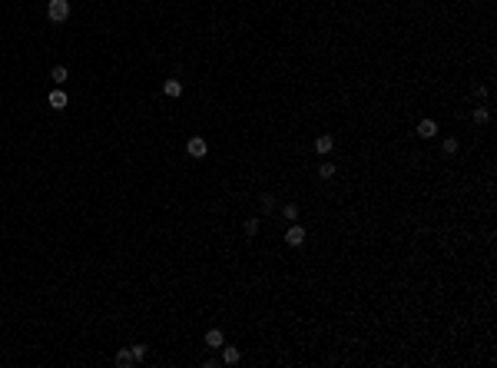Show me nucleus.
Here are the masks:
<instances>
[{
  "label": "nucleus",
  "instance_id": "obj_1",
  "mask_svg": "<svg viewBox=\"0 0 497 368\" xmlns=\"http://www.w3.org/2000/svg\"><path fill=\"white\" fill-rule=\"evenodd\" d=\"M46 17L53 23H63L66 17H70V0H50V3H46Z\"/></svg>",
  "mask_w": 497,
  "mask_h": 368
},
{
  "label": "nucleus",
  "instance_id": "obj_19",
  "mask_svg": "<svg viewBox=\"0 0 497 368\" xmlns=\"http://www.w3.org/2000/svg\"><path fill=\"white\" fill-rule=\"evenodd\" d=\"M487 96V87H474V100H484Z\"/></svg>",
  "mask_w": 497,
  "mask_h": 368
},
{
  "label": "nucleus",
  "instance_id": "obj_4",
  "mask_svg": "<svg viewBox=\"0 0 497 368\" xmlns=\"http://www.w3.org/2000/svg\"><path fill=\"white\" fill-rule=\"evenodd\" d=\"M331 149H335V136H328V133L315 136V153H318V156H328Z\"/></svg>",
  "mask_w": 497,
  "mask_h": 368
},
{
  "label": "nucleus",
  "instance_id": "obj_8",
  "mask_svg": "<svg viewBox=\"0 0 497 368\" xmlns=\"http://www.w3.org/2000/svg\"><path fill=\"white\" fill-rule=\"evenodd\" d=\"M418 136H424V139L438 136V123H434V120H421L418 123Z\"/></svg>",
  "mask_w": 497,
  "mask_h": 368
},
{
  "label": "nucleus",
  "instance_id": "obj_3",
  "mask_svg": "<svg viewBox=\"0 0 497 368\" xmlns=\"http://www.w3.org/2000/svg\"><path fill=\"white\" fill-rule=\"evenodd\" d=\"M186 153L192 159H202L206 153H209V143H206L202 136H189V139H186Z\"/></svg>",
  "mask_w": 497,
  "mask_h": 368
},
{
  "label": "nucleus",
  "instance_id": "obj_16",
  "mask_svg": "<svg viewBox=\"0 0 497 368\" xmlns=\"http://www.w3.org/2000/svg\"><path fill=\"white\" fill-rule=\"evenodd\" d=\"M245 235H249V239L259 235V219H245Z\"/></svg>",
  "mask_w": 497,
  "mask_h": 368
},
{
  "label": "nucleus",
  "instance_id": "obj_10",
  "mask_svg": "<svg viewBox=\"0 0 497 368\" xmlns=\"http://www.w3.org/2000/svg\"><path fill=\"white\" fill-rule=\"evenodd\" d=\"M259 209H262L265 216H272V212H275V196H272V192H262V196H259Z\"/></svg>",
  "mask_w": 497,
  "mask_h": 368
},
{
  "label": "nucleus",
  "instance_id": "obj_12",
  "mask_svg": "<svg viewBox=\"0 0 497 368\" xmlns=\"http://www.w3.org/2000/svg\"><path fill=\"white\" fill-rule=\"evenodd\" d=\"M278 216H282L285 223H298V216H302V212H298L295 202H288V206H282V212H278Z\"/></svg>",
  "mask_w": 497,
  "mask_h": 368
},
{
  "label": "nucleus",
  "instance_id": "obj_2",
  "mask_svg": "<svg viewBox=\"0 0 497 368\" xmlns=\"http://www.w3.org/2000/svg\"><path fill=\"white\" fill-rule=\"evenodd\" d=\"M305 239H309V232H305L302 226H298V223H288V229H285V245L298 249V245H305Z\"/></svg>",
  "mask_w": 497,
  "mask_h": 368
},
{
  "label": "nucleus",
  "instance_id": "obj_13",
  "mask_svg": "<svg viewBox=\"0 0 497 368\" xmlns=\"http://www.w3.org/2000/svg\"><path fill=\"white\" fill-rule=\"evenodd\" d=\"M50 80H53V87H60V83L70 80V70H66V67H53V70H50Z\"/></svg>",
  "mask_w": 497,
  "mask_h": 368
},
{
  "label": "nucleus",
  "instance_id": "obj_5",
  "mask_svg": "<svg viewBox=\"0 0 497 368\" xmlns=\"http://www.w3.org/2000/svg\"><path fill=\"white\" fill-rule=\"evenodd\" d=\"M46 103H50L53 110H66V103H70V96H66V93H63L60 87H53V90H50V96H46Z\"/></svg>",
  "mask_w": 497,
  "mask_h": 368
},
{
  "label": "nucleus",
  "instance_id": "obj_15",
  "mask_svg": "<svg viewBox=\"0 0 497 368\" xmlns=\"http://www.w3.org/2000/svg\"><path fill=\"white\" fill-rule=\"evenodd\" d=\"M318 176L321 179H331V176H335V163H318Z\"/></svg>",
  "mask_w": 497,
  "mask_h": 368
},
{
  "label": "nucleus",
  "instance_id": "obj_18",
  "mask_svg": "<svg viewBox=\"0 0 497 368\" xmlns=\"http://www.w3.org/2000/svg\"><path fill=\"white\" fill-rule=\"evenodd\" d=\"M130 352H133L136 362H143V358H146V345H130Z\"/></svg>",
  "mask_w": 497,
  "mask_h": 368
},
{
  "label": "nucleus",
  "instance_id": "obj_14",
  "mask_svg": "<svg viewBox=\"0 0 497 368\" xmlns=\"http://www.w3.org/2000/svg\"><path fill=\"white\" fill-rule=\"evenodd\" d=\"M471 120H474L477 126H481V123H487V120H491V110H487V106H474V113H471Z\"/></svg>",
  "mask_w": 497,
  "mask_h": 368
},
{
  "label": "nucleus",
  "instance_id": "obj_17",
  "mask_svg": "<svg viewBox=\"0 0 497 368\" xmlns=\"http://www.w3.org/2000/svg\"><path fill=\"white\" fill-rule=\"evenodd\" d=\"M441 146H444V153H448V156H454V153H457V139H454V136H448Z\"/></svg>",
  "mask_w": 497,
  "mask_h": 368
},
{
  "label": "nucleus",
  "instance_id": "obj_9",
  "mask_svg": "<svg viewBox=\"0 0 497 368\" xmlns=\"http://www.w3.org/2000/svg\"><path fill=\"white\" fill-rule=\"evenodd\" d=\"M163 93L169 96V100H176V96H182V83H179V80H166V83H163Z\"/></svg>",
  "mask_w": 497,
  "mask_h": 368
},
{
  "label": "nucleus",
  "instance_id": "obj_7",
  "mask_svg": "<svg viewBox=\"0 0 497 368\" xmlns=\"http://www.w3.org/2000/svg\"><path fill=\"white\" fill-rule=\"evenodd\" d=\"M206 345H209V348H222V345H226L222 328H209V332H206Z\"/></svg>",
  "mask_w": 497,
  "mask_h": 368
},
{
  "label": "nucleus",
  "instance_id": "obj_6",
  "mask_svg": "<svg viewBox=\"0 0 497 368\" xmlns=\"http://www.w3.org/2000/svg\"><path fill=\"white\" fill-rule=\"evenodd\" d=\"M239 358H242L239 345H222V362L226 365H239Z\"/></svg>",
  "mask_w": 497,
  "mask_h": 368
},
{
  "label": "nucleus",
  "instance_id": "obj_11",
  "mask_svg": "<svg viewBox=\"0 0 497 368\" xmlns=\"http://www.w3.org/2000/svg\"><path fill=\"white\" fill-rule=\"evenodd\" d=\"M113 362H116L120 368H133V365H136V358H133V352H130V348L116 352V358H113Z\"/></svg>",
  "mask_w": 497,
  "mask_h": 368
}]
</instances>
